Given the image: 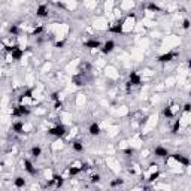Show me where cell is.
Returning <instances> with one entry per match:
<instances>
[{
	"label": "cell",
	"instance_id": "obj_1",
	"mask_svg": "<svg viewBox=\"0 0 191 191\" xmlns=\"http://www.w3.org/2000/svg\"><path fill=\"white\" fill-rule=\"evenodd\" d=\"M67 133V129L63 125V124H57L55 127H51V129L48 130V135H51V136H54V137H63L64 135Z\"/></svg>",
	"mask_w": 191,
	"mask_h": 191
},
{
	"label": "cell",
	"instance_id": "obj_2",
	"mask_svg": "<svg viewBox=\"0 0 191 191\" xmlns=\"http://www.w3.org/2000/svg\"><path fill=\"white\" fill-rule=\"evenodd\" d=\"M28 114H30V109H28L26 105H18V106L14 108V110H12V116H18V118L27 116Z\"/></svg>",
	"mask_w": 191,
	"mask_h": 191
},
{
	"label": "cell",
	"instance_id": "obj_3",
	"mask_svg": "<svg viewBox=\"0 0 191 191\" xmlns=\"http://www.w3.org/2000/svg\"><path fill=\"white\" fill-rule=\"evenodd\" d=\"M169 157H170L172 160H175L176 163L182 164L184 167H188V166H190V158L187 157V155H182V154L176 152V154H172V155H169Z\"/></svg>",
	"mask_w": 191,
	"mask_h": 191
},
{
	"label": "cell",
	"instance_id": "obj_4",
	"mask_svg": "<svg viewBox=\"0 0 191 191\" xmlns=\"http://www.w3.org/2000/svg\"><path fill=\"white\" fill-rule=\"evenodd\" d=\"M154 155L158 158H169V149L167 148H164V146H161V145H158V146H155L154 148Z\"/></svg>",
	"mask_w": 191,
	"mask_h": 191
},
{
	"label": "cell",
	"instance_id": "obj_5",
	"mask_svg": "<svg viewBox=\"0 0 191 191\" xmlns=\"http://www.w3.org/2000/svg\"><path fill=\"white\" fill-rule=\"evenodd\" d=\"M22 164H24V170L27 172L30 176H36V173H37V172H36V167H34V164L32 163L28 158H24V160H22Z\"/></svg>",
	"mask_w": 191,
	"mask_h": 191
},
{
	"label": "cell",
	"instance_id": "obj_6",
	"mask_svg": "<svg viewBox=\"0 0 191 191\" xmlns=\"http://www.w3.org/2000/svg\"><path fill=\"white\" fill-rule=\"evenodd\" d=\"M100 48H102V54H105V55H106V54H110V52L115 49V42L112 41V39H109V41L105 42V43H103Z\"/></svg>",
	"mask_w": 191,
	"mask_h": 191
},
{
	"label": "cell",
	"instance_id": "obj_7",
	"mask_svg": "<svg viewBox=\"0 0 191 191\" xmlns=\"http://www.w3.org/2000/svg\"><path fill=\"white\" fill-rule=\"evenodd\" d=\"M124 22V20H120V21H116L114 26H110L109 27V32L110 33H115V34H123V32H124V28H123V24Z\"/></svg>",
	"mask_w": 191,
	"mask_h": 191
},
{
	"label": "cell",
	"instance_id": "obj_8",
	"mask_svg": "<svg viewBox=\"0 0 191 191\" xmlns=\"http://www.w3.org/2000/svg\"><path fill=\"white\" fill-rule=\"evenodd\" d=\"M28 99H33V88H27L26 91H22L21 96L18 97V102H20V105H22Z\"/></svg>",
	"mask_w": 191,
	"mask_h": 191
},
{
	"label": "cell",
	"instance_id": "obj_9",
	"mask_svg": "<svg viewBox=\"0 0 191 191\" xmlns=\"http://www.w3.org/2000/svg\"><path fill=\"white\" fill-rule=\"evenodd\" d=\"M129 82L131 84V85H142V78L139 76V73L137 72H131L129 75Z\"/></svg>",
	"mask_w": 191,
	"mask_h": 191
},
{
	"label": "cell",
	"instance_id": "obj_10",
	"mask_svg": "<svg viewBox=\"0 0 191 191\" xmlns=\"http://www.w3.org/2000/svg\"><path fill=\"white\" fill-rule=\"evenodd\" d=\"M175 57H176V54H175V52H166V54H163V55H160V57H158V60L157 61L158 63H170L172 60H173V58H175Z\"/></svg>",
	"mask_w": 191,
	"mask_h": 191
},
{
	"label": "cell",
	"instance_id": "obj_11",
	"mask_svg": "<svg viewBox=\"0 0 191 191\" xmlns=\"http://www.w3.org/2000/svg\"><path fill=\"white\" fill-rule=\"evenodd\" d=\"M24 52H26V51H24V49H22V48H17V49H15L14 52H12V54H9L11 55V58H12V61H20L21 58H22V57H24Z\"/></svg>",
	"mask_w": 191,
	"mask_h": 191
},
{
	"label": "cell",
	"instance_id": "obj_12",
	"mask_svg": "<svg viewBox=\"0 0 191 191\" xmlns=\"http://www.w3.org/2000/svg\"><path fill=\"white\" fill-rule=\"evenodd\" d=\"M84 47L90 48V49H97V48L102 47V43H100V41H97V39H88V41L84 42Z\"/></svg>",
	"mask_w": 191,
	"mask_h": 191
},
{
	"label": "cell",
	"instance_id": "obj_13",
	"mask_svg": "<svg viewBox=\"0 0 191 191\" xmlns=\"http://www.w3.org/2000/svg\"><path fill=\"white\" fill-rule=\"evenodd\" d=\"M48 6L47 5H39L37 9H36V17H39V18H47L48 17Z\"/></svg>",
	"mask_w": 191,
	"mask_h": 191
},
{
	"label": "cell",
	"instance_id": "obj_14",
	"mask_svg": "<svg viewBox=\"0 0 191 191\" xmlns=\"http://www.w3.org/2000/svg\"><path fill=\"white\" fill-rule=\"evenodd\" d=\"M88 133L91 135V136H99L100 133H102V130H100V125L96 123H91L90 124V127H88Z\"/></svg>",
	"mask_w": 191,
	"mask_h": 191
},
{
	"label": "cell",
	"instance_id": "obj_15",
	"mask_svg": "<svg viewBox=\"0 0 191 191\" xmlns=\"http://www.w3.org/2000/svg\"><path fill=\"white\" fill-rule=\"evenodd\" d=\"M12 131L17 133V135L24 133V121H15V123L12 124Z\"/></svg>",
	"mask_w": 191,
	"mask_h": 191
},
{
	"label": "cell",
	"instance_id": "obj_16",
	"mask_svg": "<svg viewBox=\"0 0 191 191\" xmlns=\"http://www.w3.org/2000/svg\"><path fill=\"white\" fill-rule=\"evenodd\" d=\"M72 149L78 152V154H81L84 152V143L79 142V140H75V142H72Z\"/></svg>",
	"mask_w": 191,
	"mask_h": 191
},
{
	"label": "cell",
	"instance_id": "obj_17",
	"mask_svg": "<svg viewBox=\"0 0 191 191\" xmlns=\"http://www.w3.org/2000/svg\"><path fill=\"white\" fill-rule=\"evenodd\" d=\"M30 154H32V157L33 158H39L42 155V148L39 146V145H36V146H33V148L30 149Z\"/></svg>",
	"mask_w": 191,
	"mask_h": 191
},
{
	"label": "cell",
	"instance_id": "obj_18",
	"mask_svg": "<svg viewBox=\"0 0 191 191\" xmlns=\"http://www.w3.org/2000/svg\"><path fill=\"white\" fill-rule=\"evenodd\" d=\"M14 185L17 187V188H24V187H26V179H24V176H17L15 178Z\"/></svg>",
	"mask_w": 191,
	"mask_h": 191
},
{
	"label": "cell",
	"instance_id": "obj_19",
	"mask_svg": "<svg viewBox=\"0 0 191 191\" xmlns=\"http://www.w3.org/2000/svg\"><path fill=\"white\" fill-rule=\"evenodd\" d=\"M81 172H82L81 166H78V167H75V166H72V167H69L67 173H69V176H70V178H73V176H76V175H79Z\"/></svg>",
	"mask_w": 191,
	"mask_h": 191
},
{
	"label": "cell",
	"instance_id": "obj_20",
	"mask_svg": "<svg viewBox=\"0 0 191 191\" xmlns=\"http://www.w3.org/2000/svg\"><path fill=\"white\" fill-rule=\"evenodd\" d=\"M163 115L167 118V120H170V118H173L175 116V112H173V109H172V106H166L163 109Z\"/></svg>",
	"mask_w": 191,
	"mask_h": 191
},
{
	"label": "cell",
	"instance_id": "obj_21",
	"mask_svg": "<svg viewBox=\"0 0 191 191\" xmlns=\"http://www.w3.org/2000/svg\"><path fill=\"white\" fill-rule=\"evenodd\" d=\"M54 181H55V188H61L63 184H64V178L61 175H54Z\"/></svg>",
	"mask_w": 191,
	"mask_h": 191
},
{
	"label": "cell",
	"instance_id": "obj_22",
	"mask_svg": "<svg viewBox=\"0 0 191 191\" xmlns=\"http://www.w3.org/2000/svg\"><path fill=\"white\" fill-rule=\"evenodd\" d=\"M100 181H102V176L99 173H94V175H91V178H90V182L91 184H99Z\"/></svg>",
	"mask_w": 191,
	"mask_h": 191
},
{
	"label": "cell",
	"instance_id": "obj_23",
	"mask_svg": "<svg viewBox=\"0 0 191 191\" xmlns=\"http://www.w3.org/2000/svg\"><path fill=\"white\" fill-rule=\"evenodd\" d=\"M146 7H148L149 11H152V12H160V11H161V7L158 6V5H155V3H148Z\"/></svg>",
	"mask_w": 191,
	"mask_h": 191
},
{
	"label": "cell",
	"instance_id": "obj_24",
	"mask_svg": "<svg viewBox=\"0 0 191 191\" xmlns=\"http://www.w3.org/2000/svg\"><path fill=\"white\" fill-rule=\"evenodd\" d=\"M9 33L12 34V36H18V34H20V30H18V26H17V24H12V26L9 27Z\"/></svg>",
	"mask_w": 191,
	"mask_h": 191
},
{
	"label": "cell",
	"instance_id": "obj_25",
	"mask_svg": "<svg viewBox=\"0 0 191 191\" xmlns=\"http://www.w3.org/2000/svg\"><path fill=\"white\" fill-rule=\"evenodd\" d=\"M179 129H181V120H176L175 124H173V127H172V133H178Z\"/></svg>",
	"mask_w": 191,
	"mask_h": 191
},
{
	"label": "cell",
	"instance_id": "obj_26",
	"mask_svg": "<svg viewBox=\"0 0 191 191\" xmlns=\"http://www.w3.org/2000/svg\"><path fill=\"white\" fill-rule=\"evenodd\" d=\"M158 176H160V172H154V173H151L149 179H148V182H155L158 179Z\"/></svg>",
	"mask_w": 191,
	"mask_h": 191
},
{
	"label": "cell",
	"instance_id": "obj_27",
	"mask_svg": "<svg viewBox=\"0 0 191 191\" xmlns=\"http://www.w3.org/2000/svg\"><path fill=\"white\" fill-rule=\"evenodd\" d=\"M41 33H43V27H42V26H39V27H36L33 32H32V36H39Z\"/></svg>",
	"mask_w": 191,
	"mask_h": 191
},
{
	"label": "cell",
	"instance_id": "obj_28",
	"mask_svg": "<svg viewBox=\"0 0 191 191\" xmlns=\"http://www.w3.org/2000/svg\"><path fill=\"white\" fill-rule=\"evenodd\" d=\"M190 20H188V18H185L184 21H182V28H185V30H188V28H190Z\"/></svg>",
	"mask_w": 191,
	"mask_h": 191
},
{
	"label": "cell",
	"instance_id": "obj_29",
	"mask_svg": "<svg viewBox=\"0 0 191 191\" xmlns=\"http://www.w3.org/2000/svg\"><path fill=\"white\" fill-rule=\"evenodd\" d=\"M123 182H124L123 179H115V181H112V182H110V187H118V185H121Z\"/></svg>",
	"mask_w": 191,
	"mask_h": 191
},
{
	"label": "cell",
	"instance_id": "obj_30",
	"mask_svg": "<svg viewBox=\"0 0 191 191\" xmlns=\"http://www.w3.org/2000/svg\"><path fill=\"white\" fill-rule=\"evenodd\" d=\"M182 110H184L185 114H190V112H191V105H190V103H185L184 108H182Z\"/></svg>",
	"mask_w": 191,
	"mask_h": 191
},
{
	"label": "cell",
	"instance_id": "obj_31",
	"mask_svg": "<svg viewBox=\"0 0 191 191\" xmlns=\"http://www.w3.org/2000/svg\"><path fill=\"white\" fill-rule=\"evenodd\" d=\"M51 99H52L54 102H58V100H60V96H58V93L55 91V93H52V94H51Z\"/></svg>",
	"mask_w": 191,
	"mask_h": 191
},
{
	"label": "cell",
	"instance_id": "obj_32",
	"mask_svg": "<svg viewBox=\"0 0 191 191\" xmlns=\"http://www.w3.org/2000/svg\"><path fill=\"white\" fill-rule=\"evenodd\" d=\"M61 108H63V102H60V100H58V102L54 103V109L58 110V109H61Z\"/></svg>",
	"mask_w": 191,
	"mask_h": 191
},
{
	"label": "cell",
	"instance_id": "obj_33",
	"mask_svg": "<svg viewBox=\"0 0 191 191\" xmlns=\"http://www.w3.org/2000/svg\"><path fill=\"white\" fill-rule=\"evenodd\" d=\"M63 47H64V41L55 42V48H63Z\"/></svg>",
	"mask_w": 191,
	"mask_h": 191
},
{
	"label": "cell",
	"instance_id": "obj_34",
	"mask_svg": "<svg viewBox=\"0 0 191 191\" xmlns=\"http://www.w3.org/2000/svg\"><path fill=\"white\" fill-rule=\"evenodd\" d=\"M133 152H135V151H133V148H129V149L124 151V154H127V155H131Z\"/></svg>",
	"mask_w": 191,
	"mask_h": 191
}]
</instances>
